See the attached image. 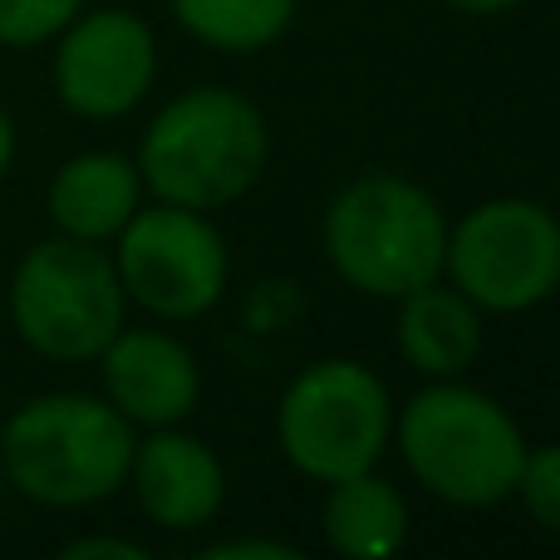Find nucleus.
Here are the masks:
<instances>
[{"label": "nucleus", "mask_w": 560, "mask_h": 560, "mask_svg": "<svg viewBox=\"0 0 560 560\" xmlns=\"http://www.w3.org/2000/svg\"><path fill=\"white\" fill-rule=\"evenodd\" d=\"M5 305L20 345L49 364H94L128 315L114 256L59 232L20 256Z\"/></svg>", "instance_id": "obj_5"}, {"label": "nucleus", "mask_w": 560, "mask_h": 560, "mask_svg": "<svg viewBox=\"0 0 560 560\" xmlns=\"http://www.w3.org/2000/svg\"><path fill=\"white\" fill-rule=\"evenodd\" d=\"M133 163L153 202L222 212L261 183L271 163V128L246 94L197 84L158 108Z\"/></svg>", "instance_id": "obj_1"}, {"label": "nucleus", "mask_w": 560, "mask_h": 560, "mask_svg": "<svg viewBox=\"0 0 560 560\" xmlns=\"http://www.w3.org/2000/svg\"><path fill=\"white\" fill-rule=\"evenodd\" d=\"M319 526H325L329 551L349 560H388L408 541V502L384 477L354 472L325 487Z\"/></svg>", "instance_id": "obj_14"}, {"label": "nucleus", "mask_w": 560, "mask_h": 560, "mask_svg": "<svg viewBox=\"0 0 560 560\" xmlns=\"http://www.w3.org/2000/svg\"><path fill=\"white\" fill-rule=\"evenodd\" d=\"M89 0H0V49H39L84 10Z\"/></svg>", "instance_id": "obj_16"}, {"label": "nucleus", "mask_w": 560, "mask_h": 560, "mask_svg": "<svg viewBox=\"0 0 560 560\" xmlns=\"http://www.w3.org/2000/svg\"><path fill=\"white\" fill-rule=\"evenodd\" d=\"M10 163H15V118H10V108L0 104V183H5Z\"/></svg>", "instance_id": "obj_21"}, {"label": "nucleus", "mask_w": 560, "mask_h": 560, "mask_svg": "<svg viewBox=\"0 0 560 560\" xmlns=\"http://www.w3.org/2000/svg\"><path fill=\"white\" fill-rule=\"evenodd\" d=\"M114 266L124 280L128 305L153 319H202L217 310L232 280V252L217 232L212 212L153 202L138 207L114 236Z\"/></svg>", "instance_id": "obj_8"}, {"label": "nucleus", "mask_w": 560, "mask_h": 560, "mask_svg": "<svg viewBox=\"0 0 560 560\" xmlns=\"http://www.w3.org/2000/svg\"><path fill=\"white\" fill-rule=\"evenodd\" d=\"M138 428L98 394H39L0 423V477L35 506L79 512L128 487Z\"/></svg>", "instance_id": "obj_2"}, {"label": "nucleus", "mask_w": 560, "mask_h": 560, "mask_svg": "<svg viewBox=\"0 0 560 560\" xmlns=\"http://www.w3.org/2000/svg\"><path fill=\"white\" fill-rule=\"evenodd\" d=\"M325 261L349 290L404 300L443 280L447 212L428 187L398 173H364L325 207Z\"/></svg>", "instance_id": "obj_4"}, {"label": "nucleus", "mask_w": 560, "mask_h": 560, "mask_svg": "<svg viewBox=\"0 0 560 560\" xmlns=\"http://www.w3.org/2000/svg\"><path fill=\"white\" fill-rule=\"evenodd\" d=\"M300 0H173L177 25L222 55H261L295 25Z\"/></svg>", "instance_id": "obj_15"}, {"label": "nucleus", "mask_w": 560, "mask_h": 560, "mask_svg": "<svg viewBox=\"0 0 560 560\" xmlns=\"http://www.w3.org/2000/svg\"><path fill=\"white\" fill-rule=\"evenodd\" d=\"M516 497L532 512V522L541 532L560 536V443L532 447L522 463V477H516Z\"/></svg>", "instance_id": "obj_17"}, {"label": "nucleus", "mask_w": 560, "mask_h": 560, "mask_svg": "<svg viewBox=\"0 0 560 560\" xmlns=\"http://www.w3.org/2000/svg\"><path fill=\"white\" fill-rule=\"evenodd\" d=\"M443 280L482 315H522L560 290V217L532 197L477 202L447 226Z\"/></svg>", "instance_id": "obj_7"}, {"label": "nucleus", "mask_w": 560, "mask_h": 560, "mask_svg": "<svg viewBox=\"0 0 560 560\" xmlns=\"http://www.w3.org/2000/svg\"><path fill=\"white\" fill-rule=\"evenodd\" d=\"M202 556L207 560H236V556H246V560H300L295 546H285V541H252V536H242V541H217V546H207Z\"/></svg>", "instance_id": "obj_19"}, {"label": "nucleus", "mask_w": 560, "mask_h": 560, "mask_svg": "<svg viewBox=\"0 0 560 560\" xmlns=\"http://www.w3.org/2000/svg\"><path fill=\"white\" fill-rule=\"evenodd\" d=\"M104 374V398L133 428H173L187 423L202 404V369L197 354L177 335L153 325L118 329L94 359Z\"/></svg>", "instance_id": "obj_10"}, {"label": "nucleus", "mask_w": 560, "mask_h": 560, "mask_svg": "<svg viewBox=\"0 0 560 560\" xmlns=\"http://www.w3.org/2000/svg\"><path fill=\"white\" fill-rule=\"evenodd\" d=\"M128 482L138 492V506L163 532H197L226 502V467L202 438L183 428H148V438L133 447Z\"/></svg>", "instance_id": "obj_11"}, {"label": "nucleus", "mask_w": 560, "mask_h": 560, "mask_svg": "<svg viewBox=\"0 0 560 560\" xmlns=\"http://www.w3.org/2000/svg\"><path fill=\"white\" fill-rule=\"evenodd\" d=\"M59 104L74 118H124L158 79V35L133 10H79L55 35L49 65Z\"/></svg>", "instance_id": "obj_9"}, {"label": "nucleus", "mask_w": 560, "mask_h": 560, "mask_svg": "<svg viewBox=\"0 0 560 560\" xmlns=\"http://www.w3.org/2000/svg\"><path fill=\"white\" fill-rule=\"evenodd\" d=\"M0 482H5V477H0Z\"/></svg>", "instance_id": "obj_22"}, {"label": "nucleus", "mask_w": 560, "mask_h": 560, "mask_svg": "<svg viewBox=\"0 0 560 560\" xmlns=\"http://www.w3.org/2000/svg\"><path fill=\"white\" fill-rule=\"evenodd\" d=\"M280 457L310 482L374 472L394 443V398L374 369L354 359H319L285 384L276 404Z\"/></svg>", "instance_id": "obj_6"}, {"label": "nucleus", "mask_w": 560, "mask_h": 560, "mask_svg": "<svg viewBox=\"0 0 560 560\" xmlns=\"http://www.w3.org/2000/svg\"><path fill=\"white\" fill-rule=\"evenodd\" d=\"M45 207L59 236L108 246L128 226V217L143 207V177L128 153L89 148V153L59 163V173L49 177Z\"/></svg>", "instance_id": "obj_12"}, {"label": "nucleus", "mask_w": 560, "mask_h": 560, "mask_svg": "<svg viewBox=\"0 0 560 560\" xmlns=\"http://www.w3.org/2000/svg\"><path fill=\"white\" fill-rule=\"evenodd\" d=\"M438 5L463 10V15H506V10H516L522 0H438Z\"/></svg>", "instance_id": "obj_20"}, {"label": "nucleus", "mask_w": 560, "mask_h": 560, "mask_svg": "<svg viewBox=\"0 0 560 560\" xmlns=\"http://www.w3.org/2000/svg\"><path fill=\"white\" fill-rule=\"evenodd\" d=\"M394 443L413 482L463 512L516 497V477L532 453L516 418L463 378H433L418 388L404 413H394Z\"/></svg>", "instance_id": "obj_3"}, {"label": "nucleus", "mask_w": 560, "mask_h": 560, "mask_svg": "<svg viewBox=\"0 0 560 560\" xmlns=\"http://www.w3.org/2000/svg\"><path fill=\"white\" fill-rule=\"evenodd\" d=\"M398 305V354L428 378H463L482 354V310L447 280L394 300Z\"/></svg>", "instance_id": "obj_13"}, {"label": "nucleus", "mask_w": 560, "mask_h": 560, "mask_svg": "<svg viewBox=\"0 0 560 560\" xmlns=\"http://www.w3.org/2000/svg\"><path fill=\"white\" fill-rule=\"evenodd\" d=\"M65 560H148V551L138 541H118V536H79V541H69Z\"/></svg>", "instance_id": "obj_18"}]
</instances>
